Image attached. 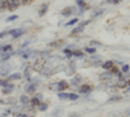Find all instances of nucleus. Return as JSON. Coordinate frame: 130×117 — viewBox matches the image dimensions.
<instances>
[{"label": "nucleus", "instance_id": "obj_5", "mask_svg": "<svg viewBox=\"0 0 130 117\" xmlns=\"http://www.w3.org/2000/svg\"><path fill=\"white\" fill-rule=\"evenodd\" d=\"M9 82H12V81H17V79H21V74L20 73H14V74H10V76L7 78Z\"/></svg>", "mask_w": 130, "mask_h": 117}, {"label": "nucleus", "instance_id": "obj_15", "mask_svg": "<svg viewBox=\"0 0 130 117\" xmlns=\"http://www.w3.org/2000/svg\"><path fill=\"white\" fill-rule=\"evenodd\" d=\"M8 83H9L8 79H0V86H2V87H5Z\"/></svg>", "mask_w": 130, "mask_h": 117}, {"label": "nucleus", "instance_id": "obj_18", "mask_svg": "<svg viewBox=\"0 0 130 117\" xmlns=\"http://www.w3.org/2000/svg\"><path fill=\"white\" fill-rule=\"evenodd\" d=\"M8 35H9V30H5V31L0 33V38H4V37H8Z\"/></svg>", "mask_w": 130, "mask_h": 117}, {"label": "nucleus", "instance_id": "obj_27", "mask_svg": "<svg viewBox=\"0 0 130 117\" xmlns=\"http://www.w3.org/2000/svg\"><path fill=\"white\" fill-rule=\"evenodd\" d=\"M129 85H130V81H129Z\"/></svg>", "mask_w": 130, "mask_h": 117}, {"label": "nucleus", "instance_id": "obj_7", "mask_svg": "<svg viewBox=\"0 0 130 117\" xmlns=\"http://www.w3.org/2000/svg\"><path fill=\"white\" fill-rule=\"evenodd\" d=\"M67 86H68V83L65 82V81H61V82H59V83H57V90H59V91H61V90H64L65 87H67Z\"/></svg>", "mask_w": 130, "mask_h": 117}, {"label": "nucleus", "instance_id": "obj_10", "mask_svg": "<svg viewBox=\"0 0 130 117\" xmlns=\"http://www.w3.org/2000/svg\"><path fill=\"white\" fill-rule=\"evenodd\" d=\"M40 98H42L40 95H38V98H37V96H35V98H32V99H31V104H32V105H39L40 102H39L38 99H40Z\"/></svg>", "mask_w": 130, "mask_h": 117}, {"label": "nucleus", "instance_id": "obj_1", "mask_svg": "<svg viewBox=\"0 0 130 117\" xmlns=\"http://www.w3.org/2000/svg\"><path fill=\"white\" fill-rule=\"evenodd\" d=\"M21 4V0H8V9H10V10H13V9H16V8H18Z\"/></svg>", "mask_w": 130, "mask_h": 117}, {"label": "nucleus", "instance_id": "obj_23", "mask_svg": "<svg viewBox=\"0 0 130 117\" xmlns=\"http://www.w3.org/2000/svg\"><path fill=\"white\" fill-rule=\"evenodd\" d=\"M122 72H129V66H127V65H124V68H122Z\"/></svg>", "mask_w": 130, "mask_h": 117}, {"label": "nucleus", "instance_id": "obj_14", "mask_svg": "<svg viewBox=\"0 0 130 117\" xmlns=\"http://www.w3.org/2000/svg\"><path fill=\"white\" fill-rule=\"evenodd\" d=\"M112 65H113L112 61H107L104 65H103V68H104V69H109V68H112Z\"/></svg>", "mask_w": 130, "mask_h": 117}, {"label": "nucleus", "instance_id": "obj_2", "mask_svg": "<svg viewBox=\"0 0 130 117\" xmlns=\"http://www.w3.org/2000/svg\"><path fill=\"white\" fill-rule=\"evenodd\" d=\"M25 33L24 29H13V30H9V35H12V38H18Z\"/></svg>", "mask_w": 130, "mask_h": 117}, {"label": "nucleus", "instance_id": "obj_21", "mask_svg": "<svg viewBox=\"0 0 130 117\" xmlns=\"http://www.w3.org/2000/svg\"><path fill=\"white\" fill-rule=\"evenodd\" d=\"M86 52H90V54H94V52H95V48L87 47V48H86Z\"/></svg>", "mask_w": 130, "mask_h": 117}, {"label": "nucleus", "instance_id": "obj_22", "mask_svg": "<svg viewBox=\"0 0 130 117\" xmlns=\"http://www.w3.org/2000/svg\"><path fill=\"white\" fill-rule=\"evenodd\" d=\"M62 13H64V14H67V13H68V14H69V13H72V9H64V10H62Z\"/></svg>", "mask_w": 130, "mask_h": 117}, {"label": "nucleus", "instance_id": "obj_26", "mask_svg": "<svg viewBox=\"0 0 130 117\" xmlns=\"http://www.w3.org/2000/svg\"><path fill=\"white\" fill-rule=\"evenodd\" d=\"M72 117H78V116H77V114H73V116H72Z\"/></svg>", "mask_w": 130, "mask_h": 117}, {"label": "nucleus", "instance_id": "obj_16", "mask_svg": "<svg viewBox=\"0 0 130 117\" xmlns=\"http://www.w3.org/2000/svg\"><path fill=\"white\" fill-rule=\"evenodd\" d=\"M17 17L18 16H16V14H13V16H10V17H8L5 21H7V22H12V21H14V20H17Z\"/></svg>", "mask_w": 130, "mask_h": 117}, {"label": "nucleus", "instance_id": "obj_17", "mask_svg": "<svg viewBox=\"0 0 130 117\" xmlns=\"http://www.w3.org/2000/svg\"><path fill=\"white\" fill-rule=\"evenodd\" d=\"M47 107H48V105L46 103H42V104H39V111H46Z\"/></svg>", "mask_w": 130, "mask_h": 117}, {"label": "nucleus", "instance_id": "obj_4", "mask_svg": "<svg viewBox=\"0 0 130 117\" xmlns=\"http://www.w3.org/2000/svg\"><path fill=\"white\" fill-rule=\"evenodd\" d=\"M13 89H14V86L9 82L5 87H3V94H10V92L13 91Z\"/></svg>", "mask_w": 130, "mask_h": 117}, {"label": "nucleus", "instance_id": "obj_19", "mask_svg": "<svg viewBox=\"0 0 130 117\" xmlns=\"http://www.w3.org/2000/svg\"><path fill=\"white\" fill-rule=\"evenodd\" d=\"M69 99H70V100H77V99H78V95H75V94H69Z\"/></svg>", "mask_w": 130, "mask_h": 117}, {"label": "nucleus", "instance_id": "obj_24", "mask_svg": "<svg viewBox=\"0 0 130 117\" xmlns=\"http://www.w3.org/2000/svg\"><path fill=\"white\" fill-rule=\"evenodd\" d=\"M77 21H78V20H77V18H75V20H73V21H70V22H69L68 25H73V24H75V22H77Z\"/></svg>", "mask_w": 130, "mask_h": 117}, {"label": "nucleus", "instance_id": "obj_9", "mask_svg": "<svg viewBox=\"0 0 130 117\" xmlns=\"http://www.w3.org/2000/svg\"><path fill=\"white\" fill-rule=\"evenodd\" d=\"M79 91H81V92H83V94L90 92V91H91V87H90V86H87V85H85V86H81Z\"/></svg>", "mask_w": 130, "mask_h": 117}, {"label": "nucleus", "instance_id": "obj_8", "mask_svg": "<svg viewBox=\"0 0 130 117\" xmlns=\"http://www.w3.org/2000/svg\"><path fill=\"white\" fill-rule=\"evenodd\" d=\"M8 8V0H0V10Z\"/></svg>", "mask_w": 130, "mask_h": 117}, {"label": "nucleus", "instance_id": "obj_11", "mask_svg": "<svg viewBox=\"0 0 130 117\" xmlns=\"http://www.w3.org/2000/svg\"><path fill=\"white\" fill-rule=\"evenodd\" d=\"M20 102H21V104H27L29 103V98L26 96V95H22V96L20 98Z\"/></svg>", "mask_w": 130, "mask_h": 117}, {"label": "nucleus", "instance_id": "obj_25", "mask_svg": "<svg viewBox=\"0 0 130 117\" xmlns=\"http://www.w3.org/2000/svg\"><path fill=\"white\" fill-rule=\"evenodd\" d=\"M31 0H21V3H30Z\"/></svg>", "mask_w": 130, "mask_h": 117}, {"label": "nucleus", "instance_id": "obj_3", "mask_svg": "<svg viewBox=\"0 0 130 117\" xmlns=\"http://www.w3.org/2000/svg\"><path fill=\"white\" fill-rule=\"evenodd\" d=\"M12 51V46L10 44H5V46H2L0 47V56L3 54H7V52H10Z\"/></svg>", "mask_w": 130, "mask_h": 117}, {"label": "nucleus", "instance_id": "obj_13", "mask_svg": "<svg viewBox=\"0 0 130 117\" xmlns=\"http://www.w3.org/2000/svg\"><path fill=\"white\" fill-rule=\"evenodd\" d=\"M72 83H73V85H78V83H81V76H75Z\"/></svg>", "mask_w": 130, "mask_h": 117}, {"label": "nucleus", "instance_id": "obj_20", "mask_svg": "<svg viewBox=\"0 0 130 117\" xmlns=\"http://www.w3.org/2000/svg\"><path fill=\"white\" fill-rule=\"evenodd\" d=\"M14 117H29L25 113H14Z\"/></svg>", "mask_w": 130, "mask_h": 117}, {"label": "nucleus", "instance_id": "obj_12", "mask_svg": "<svg viewBox=\"0 0 130 117\" xmlns=\"http://www.w3.org/2000/svg\"><path fill=\"white\" fill-rule=\"evenodd\" d=\"M34 89H35V83H31L26 87V92H34Z\"/></svg>", "mask_w": 130, "mask_h": 117}, {"label": "nucleus", "instance_id": "obj_6", "mask_svg": "<svg viewBox=\"0 0 130 117\" xmlns=\"http://www.w3.org/2000/svg\"><path fill=\"white\" fill-rule=\"evenodd\" d=\"M8 73H9V66H2L0 68V76L2 77H5Z\"/></svg>", "mask_w": 130, "mask_h": 117}]
</instances>
